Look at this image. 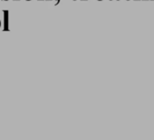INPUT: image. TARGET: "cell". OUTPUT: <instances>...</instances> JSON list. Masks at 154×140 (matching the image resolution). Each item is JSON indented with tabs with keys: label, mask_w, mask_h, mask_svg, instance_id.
Instances as JSON below:
<instances>
[{
	"label": "cell",
	"mask_w": 154,
	"mask_h": 140,
	"mask_svg": "<svg viewBox=\"0 0 154 140\" xmlns=\"http://www.w3.org/2000/svg\"><path fill=\"white\" fill-rule=\"evenodd\" d=\"M59 2H60V0H56V3H55V5H57Z\"/></svg>",
	"instance_id": "cell-1"
},
{
	"label": "cell",
	"mask_w": 154,
	"mask_h": 140,
	"mask_svg": "<svg viewBox=\"0 0 154 140\" xmlns=\"http://www.w3.org/2000/svg\"><path fill=\"white\" fill-rule=\"evenodd\" d=\"M0 27H1V20H0Z\"/></svg>",
	"instance_id": "cell-2"
},
{
	"label": "cell",
	"mask_w": 154,
	"mask_h": 140,
	"mask_svg": "<svg viewBox=\"0 0 154 140\" xmlns=\"http://www.w3.org/2000/svg\"><path fill=\"white\" fill-rule=\"evenodd\" d=\"M26 1H31V0H26Z\"/></svg>",
	"instance_id": "cell-3"
},
{
	"label": "cell",
	"mask_w": 154,
	"mask_h": 140,
	"mask_svg": "<svg viewBox=\"0 0 154 140\" xmlns=\"http://www.w3.org/2000/svg\"><path fill=\"white\" fill-rule=\"evenodd\" d=\"M5 1H8V0H5Z\"/></svg>",
	"instance_id": "cell-4"
},
{
	"label": "cell",
	"mask_w": 154,
	"mask_h": 140,
	"mask_svg": "<svg viewBox=\"0 0 154 140\" xmlns=\"http://www.w3.org/2000/svg\"><path fill=\"white\" fill-rule=\"evenodd\" d=\"M98 1H102V0H98Z\"/></svg>",
	"instance_id": "cell-5"
},
{
	"label": "cell",
	"mask_w": 154,
	"mask_h": 140,
	"mask_svg": "<svg viewBox=\"0 0 154 140\" xmlns=\"http://www.w3.org/2000/svg\"><path fill=\"white\" fill-rule=\"evenodd\" d=\"M74 1H76V0H74Z\"/></svg>",
	"instance_id": "cell-6"
}]
</instances>
